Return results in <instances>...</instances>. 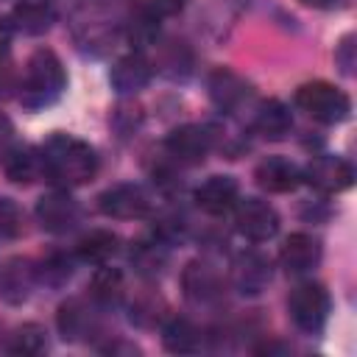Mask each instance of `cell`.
Instances as JSON below:
<instances>
[{
    "mask_svg": "<svg viewBox=\"0 0 357 357\" xmlns=\"http://www.w3.org/2000/svg\"><path fill=\"white\" fill-rule=\"evenodd\" d=\"M45 159V176L56 181L59 187H81L95 178L98 173V153L89 142L70 137V134H53L42 145Z\"/></svg>",
    "mask_w": 357,
    "mask_h": 357,
    "instance_id": "cell-1",
    "label": "cell"
},
{
    "mask_svg": "<svg viewBox=\"0 0 357 357\" xmlns=\"http://www.w3.org/2000/svg\"><path fill=\"white\" fill-rule=\"evenodd\" d=\"M20 89H22L20 92L22 106H28V109H45V106L56 103L67 89V73H64L59 56L45 47L36 50L25 64Z\"/></svg>",
    "mask_w": 357,
    "mask_h": 357,
    "instance_id": "cell-2",
    "label": "cell"
},
{
    "mask_svg": "<svg viewBox=\"0 0 357 357\" xmlns=\"http://www.w3.org/2000/svg\"><path fill=\"white\" fill-rule=\"evenodd\" d=\"M296 106L310 114L312 120L318 123H340L349 117L351 112V100L343 89H337L335 84H326V81H310V84H301L296 89Z\"/></svg>",
    "mask_w": 357,
    "mask_h": 357,
    "instance_id": "cell-3",
    "label": "cell"
},
{
    "mask_svg": "<svg viewBox=\"0 0 357 357\" xmlns=\"http://www.w3.org/2000/svg\"><path fill=\"white\" fill-rule=\"evenodd\" d=\"M287 312L301 332L318 335L329 318V293L318 282H301L287 296Z\"/></svg>",
    "mask_w": 357,
    "mask_h": 357,
    "instance_id": "cell-4",
    "label": "cell"
},
{
    "mask_svg": "<svg viewBox=\"0 0 357 357\" xmlns=\"http://www.w3.org/2000/svg\"><path fill=\"white\" fill-rule=\"evenodd\" d=\"M98 209L114 220H139V218L151 215L153 198L142 184L126 181V184H114V187L103 190L98 198Z\"/></svg>",
    "mask_w": 357,
    "mask_h": 357,
    "instance_id": "cell-5",
    "label": "cell"
},
{
    "mask_svg": "<svg viewBox=\"0 0 357 357\" xmlns=\"http://www.w3.org/2000/svg\"><path fill=\"white\" fill-rule=\"evenodd\" d=\"M234 229L251 243H265L279 231V215L268 201L245 198L234 206Z\"/></svg>",
    "mask_w": 357,
    "mask_h": 357,
    "instance_id": "cell-6",
    "label": "cell"
},
{
    "mask_svg": "<svg viewBox=\"0 0 357 357\" xmlns=\"http://www.w3.org/2000/svg\"><path fill=\"white\" fill-rule=\"evenodd\" d=\"M215 148V134L209 126H198V123H190V126H178L167 134L165 139V151L176 159V162H184V165H198L204 162V156H209V151Z\"/></svg>",
    "mask_w": 357,
    "mask_h": 357,
    "instance_id": "cell-7",
    "label": "cell"
},
{
    "mask_svg": "<svg viewBox=\"0 0 357 357\" xmlns=\"http://www.w3.org/2000/svg\"><path fill=\"white\" fill-rule=\"evenodd\" d=\"M206 86H209L212 103H215L220 112H226V114H237V112L251 100V95H254L251 84H248L243 75H237L234 70H229V67L212 70Z\"/></svg>",
    "mask_w": 357,
    "mask_h": 357,
    "instance_id": "cell-8",
    "label": "cell"
},
{
    "mask_svg": "<svg viewBox=\"0 0 357 357\" xmlns=\"http://www.w3.org/2000/svg\"><path fill=\"white\" fill-rule=\"evenodd\" d=\"M301 178L310 181L321 192H343V190H349L354 184V167L343 156L324 153V156H315L307 165Z\"/></svg>",
    "mask_w": 357,
    "mask_h": 357,
    "instance_id": "cell-9",
    "label": "cell"
},
{
    "mask_svg": "<svg viewBox=\"0 0 357 357\" xmlns=\"http://www.w3.org/2000/svg\"><path fill=\"white\" fill-rule=\"evenodd\" d=\"M36 220L42 223V229L53 234H64L78 226L81 206L75 198L67 195V190H53L36 201Z\"/></svg>",
    "mask_w": 357,
    "mask_h": 357,
    "instance_id": "cell-10",
    "label": "cell"
},
{
    "mask_svg": "<svg viewBox=\"0 0 357 357\" xmlns=\"http://www.w3.org/2000/svg\"><path fill=\"white\" fill-rule=\"evenodd\" d=\"M181 282H184V296H187L192 304H198V307H209V304L220 301V296H223L220 273H218L209 262H198V259L190 262V265L184 268Z\"/></svg>",
    "mask_w": 357,
    "mask_h": 357,
    "instance_id": "cell-11",
    "label": "cell"
},
{
    "mask_svg": "<svg viewBox=\"0 0 357 357\" xmlns=\"http://www.w3.org/2000/svg\"><path fill=\"white\" fill-rule=\"evenodd\" d=\"M36 282H39L36 268L28 259H22V257L8 259L0 268V298L8 304H22L33 293Z\"/></svg>",
    "mask_w": 357,
    "mask_h": 357,
    "instance_id": "cell-12",
    "label": "cell"
},
{
    "mask_svg": "<svg viewBox=\"0 0 357 357\" xmlns=\"http://www.w3.org/2000/svg\"><path fill=\"white\" fill-rule=\"evenodd\" d=\"M254 178H257V184L265 192H290V190H296L304 181L301 178V170L290 159H284V156H268V159H262L257 165V170H254Z\"/></svg>",
    "mask_w": 357,
    "mask_h": 357,
    "instance_id": "cell-13",
    "label": "cell"
},
{
    "mask_svg": "<svg viewBox=\"0 0 357 357\" xmlns=\"http://www.w3.org/2000/svg\"><path fill=\"white\" fill-rule=\"evenodd\" d=\"M279 262L287 273H307L321 262V243L312 234L296 231L284 240L279 251Z\"/></svg>",
    "mask_w": 357,
    "mask_h": 357,
    "instance_id": "cell-14",
    "label": "cell"
},
{
    "mask_svg": "<svg viewBox=\"0 0 357 357\" xmlns=\"http://www.w3.org/2000/svg\"><path fill=\"white\" fill-rule=\"evenodd\" d=\"M3 170L6 178L14 184H33L45 176V159H42V148L33 145H20L6 151L3 156Z\"/></svg>",
    "mask_w": 357,
    "mask_h": 357,
    "instance_id": "cell-15",
    "label": "cell"
},
{
    "mask_svg": "<svg viewBox=\"0 0 357 357\" xmlns=\"http://www.w3.org/2000/svg\"><path fill=\"white\" fill-rule=\"evenodd\" d=\"M237 192H240V187H237L234 176H209L201 187H195L192 198L204 212L220 215L237 204Z\"/></svg>",
    "mask_w": 357,
    "mask_h": 357,
    "instance_id": "cell-16",
    "label": "cell"
},
{
    "mask_svg": "<svg viewBox=\"0 0 357 357\" xmlns=\"http://www.w3.org/2000/svg\"><path fill=\"white\" fill-rule=\"evenodd\" d=\"M231 282L243 296H259L271 282L268 259L262 254H257V251L240 254L237 262H234V271H231Z\"/></svg>",
    "mask_w": 357,
    "mask_h": 357,
    "instance_id": "cell-17",
    "label": "cell"
},
{
    "mask_svg": "<svg viewBox=\"0 0 357 357\" xmlns=\"http://www.w3.org/2000/svg\"><path fill=\"white\" fill-rule=\"evenodd\" d=\"M151 78H153V64L148 61V56L142 50L123 56L112 67V86L117 92H139L142 86H148Z\"/></svg>",
    "mask_w": 357,
    "mask_h": 357,
    "instance_id": "cell-18",
    "label": "cell"
},
{
    "mask_svg": "<svg viewBox=\"0 0 357 357\" xmlns=\"http://www.w3.org/2000/svg\"><path fill=\"white\" fill-rule=\"evenodd\" d=\"M11 20L22 33L39 36L56 22V6L53 0H17Z\"/></svg>",
    "mask_w": 357,
    "mask_h": 357,
    "instance_id": "cell-19",
    "label": "cell"
},
{
    "mask_svg": "<svg viewBox=\"0 0 357 357\" xmlns=\"http://www.w3.org/2000/svg\"><path fill=\"white\" fill-rule=\"evenodd\" d=\"M56 324H59V332L64 340H81L95 329V315L89 312V307L81 298H70L59 307Z\"/></svg>",
    "mask_w": 357,
    "mask_h": 357,
    "instance_id": "cell-20",
    "label": "cell"
},
{
    "mask_svg": "<svg viewBox=\"0 0 357 357\" xmlns=\"http://www.w3.org/2000/svg\"><path fill=\"white\" fill-rule=\"evenodd\" d=\"M254 128L265 137V139H282L290 134L293 128V117L290 109L282 100H262L257 114H254Z\"/></svg>",
    "mask_w": 357,
    "mask_h": 357,
    "instance_id": "cell-21",
    "label": "cell"
},
{
    "mask_svg": "<svg viewBox=\"0 0 357 357\" xmlns=\"http://www.w3.org/2000/svg\"><path fill=\"white\" fill-rule=\"evenodd\" d=\"M162 343L173 354H192L201 346V332L190 318H170L162 329Z\"/></svg>",
    "mask_w": 357,
    "mask_h": 357,
    "instance_id": "cell-22",
    "label": "cell"
},
{
    "mask_svg": "<svg viewBox=\"0 0 357 357\" xmlns=\"http://www.w3.org/2000/svg\"><path fill=\"white\" fill-rule=\"evenodd\" d=\"M117 243H120L117 234H112L106 229H95L78 240L75 254H78V259H84L89 265H103L109 257L117 254Z\"/></svg>",
    "mask_w": 357,
    "mask_h": 357,
    "instance_id": "cell-23",
    "label": "cell"
},
{
    "mask_svg": "<svg viewBox=\"0 0 357 357\" xmlns=\"http://www.w3.org/2000/svg\"><path fill=\"white\" fill-rule=\"evenodd\" d=\"M123 290H126V284H123V273H120L117 268L100 265V268L95 271L92 284H89V293H92V298H95L98 304H103V307L117 304V301L123 298Z\"/></svg>",
    "mask_w": 357,
    "mask_h": 357,
    "instance_id": "cell-24",
    "label": "cell"
},
{
    "mask_svg": "<svg viewBox=\"0 0 357 357\" xmlns=\"http://www.w3.org/2000/svg\"><path fill=\"white\" fill-rule=\"evenodd\" d=\"M131 262L142 271V273H159L167 262V248L162 243V237L153 240H137L131 245Z\"/></svg>",
    "mask_w": 357,
    "mask_h": 357,
    "instance_id": "cell-25",
    "label": "cell"
},
{
    "mask_svg": "<svg viewBox=\"0 0 357 357\" xmlns=\"http://www.w3.org/2000/svg\"><path fill=\"white\" fill-rule=\"evenodd\" d=\"M6 349H8L11 354H25V357L42 354V351L47 349L45 329H42L39 324H25V326H20V329L11 335V340H8Z\"/></svg>",
    "mask_w": 357,
    "mask_h": 357,
    "instance_id": "cell-26",
    "label": "cell"
},
{
    "mask_svg": "<svg viewBox=\"0 0 357 357\" xmlns=\"http://www.w3.org/2000/svg\"><path fill=\"white\" fill-rule=\"evenodd\" d=\"M70 273H73V262H70V257H64V254H53V257H47V259L36 268V276L45 279L47 284H61V282L70 279Z\"/></svg>",
    "mask_w": 357,
    "mask_h": 357,
    "instance_id": "cell-27",
    "label": "cell"
},
{
    "mask_svg": "<svg viewBox=\"0 0 357 357\" xmlns=\"http://www.w3.org/2000/svg\"><path fill=\"white\" fill-rule=\"evenodd\" d=\"M22 229V215L11 198H0V237H14Z\"/></svg>",
    "mask_w": 357,
    "mask_h": 357,
    "instance_id": "cell-28",
    "label": "cell"
},
{
    "mask_svg": "<svg viewBox=\"0 0 357 357\" xmlns=\"http://www.w3.org/2000/svg\"><path fill=\"white\" fill-rule=\"evenodd\" d=\"M184 6H187V0H145V3H142V8L151 11L156 20H159V17H173V14H178Z\"/></svg>",
    "mask_w": 357,
    "mask_h": 357,
    "instance_id": "cell-29",
    "label": "cell"
},
{
    "mask_svg": "<svg viewBox=\"0 0 357 357\" xmlns=\"http://www.w3.org/2000/svg\"><path fill=\"white\" fill-rule=\"evenodd\" d=\"M335 61L340 64V70H343L346 75L354 73V36H346V39L340 42V47H337V53H335Z\"/></svg>",
    "mask_w": 357,
    "mask_h": 357,
    "instance_id": "cell-30",
    "label": "cell"
},
{
    "mask_svg": "<svg viewBox=\"0 0 357 357\" xmlns=\"http://www.w3.org/2000/svg\"><path fill=\"white\" fill-rule=\"evenodd\" d=\"M8 139H11V123H8V117H6V114H0V159L6 156Z\"/></svg>",
    "mask_w": 357,
    "mask_h": 357,
    "instance_id": "cell-31",
    "label": "cell"
},
{
    "mask_svg": "<svg viewBox=\"0 0 357 357\" xmlns=\"http://www.w3.org/2000/svg\"><path fill=\"white\" fill-rule=\"evenodd\" d=\"M8 45H11V25L0 17V59L8 53Z\"/></svg>",
    "mask_w": 357,
    "mask_h": 357,
    "instance_id": "cell-32",
    "label": "cell"
},
{
    "mask_svg": "<svg viewBox=\"0 0 357 357\" xmlns=\"http://www.w3.org/2000/svg\"><path fill=\"white\" fill-rule=\"evenodd\" d=\"M304 6H312V8H332L337 0H301Z\"/></svg>",
    "mask_w": 357,
    "mask_h": 357,
    "instance_id": "cell-33",
    "label": "cell"
}]
</instances>
